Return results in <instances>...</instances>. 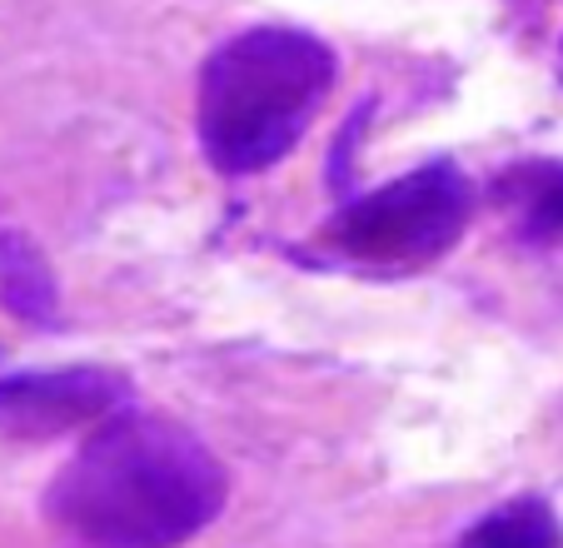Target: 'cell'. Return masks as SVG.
<instances>
[{"label": "cell", "instance_id": "obj_1", "mask_svg": "<svg viewBox=\"0 0 563 548\" xmlns=\"http://www.w3.org/2000/svg\"><path fill=\"white\" fill-rule=\"evenodd\" d=\"M230 474L185 424L120 409L51 479L45 514L80 548H180L220 518Z\"/></svg>", "mask_w": 563, "mask_h": 548}, {"label": "cell", "instance_id": "obj_2", "mask_svg": "<svg viewBox=\"0 0 563 548\" xmlns=\"http://www.w3.org/2000/svg\"><path fill=\"white\" fill-rule=\"evenodd\" d=\"M334 75V51L299 25H250L214 45L195 96V130L210 165L220 175L279 165L314 125Z\"/></svg>", "mask_w": 563, "mask_h": 548}, {"label": "cell", "instance_id": "obj_3", "mask_svg": "<svg viewBox=\"0 0 563 548\" xmlns=\"http://www.w3.org/2000/svg\"><path fill=\"white\" fill-rule=\"evenodd\" d=\"M474 215V185L454 160H429L409 175L344 205L330 224L340 254L360 264H424L459 244Z\"/></svg>", "mask_w": 563, "mask_h": 548}, {"label": "cell", "instance_id": "obj_4", "mask_svg": "<svg viewBox=\"0 0 563 548\" xmlns=\"http://www.w3.org/2000/svg\"><path fill=\"white\" fill-rule=\"evenodd\" d=\"M130 404V380L96 364L70 370H25L0 374V429L51 439V434L100 424Z\"/></svg>", "mask_w": 563, "mask_h": 548}, {"label": "cell", "instance_id": "obj_5", "mask_svg": "<svg viewBox=\"0 0 563 548\" xmlns=\"http://www.w3.org/2000/svg\"><path fill=\"white\" fill-rule=\"evenodd\" d=\"M494 205L509 215L514 234L533 250L563 244V160H523L499 169Z\"/></svg>", "mask_w": 563, "mask_h": 548}, {"label": "cell", "instance_id": "obj_6", "mask_svg": "<svg viewBox=\"0 0 563 548\" xmlns=\"http://www.w3.org/2000/svg\"><path fill=\"white\" fill-rule=\"evenodd\" d=\"M0 305L25 325L60 319V285L51 274V260L21 230H0Z\"/></svg>", "mask_w": 563, "mask_h": 548}, {"label": "cell", "instance_id": "obj_7", "mask_svg": "<svg viewBox=\"0 0 563 548\" xmlns=\"http://www.w3.org/2000/svg\"><path fill=\"white\" fill-rule=\"evenodd\" d=\"M459 548H563V524L549 508V498L523 494L478 518L459 538Z\"/></svg>", "mask_w": 563, "mask_h": 548}, {"label": "cell", "instance_id": "obj_8", "mask_svg": "<svg viewBox=\"0 0 563 548\" xmlns=\"http://www.w3.org/2000/svg\"><path fill=\"white\" fill-rule=\"evenodd\" d=\"M559 75H563V51H559Z\"/></svg>", "mask_w": 563, "mask_h": 548}]
</instances>
